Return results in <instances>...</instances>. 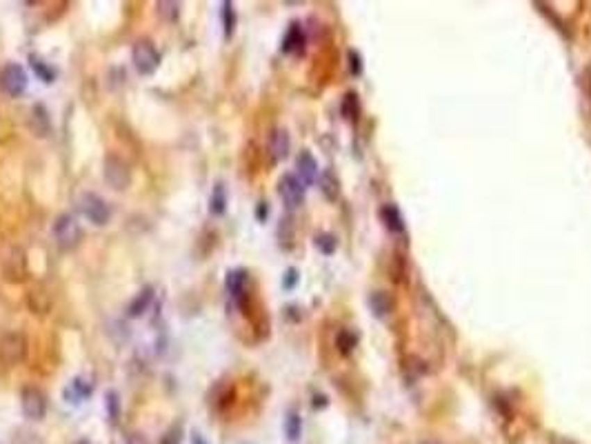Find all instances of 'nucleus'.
<instances>
[{"label":"nucleus","instance_id":"obj_26","mask_svg":"<svg viewBox=\"0 0 591 444\" xmlns=\"http://www.w3.org/2000/svg\"><path fill=\"white\" fill-rule=\"evenodd\" d=\"M340 111H343V116L354 120L358 116V100H356V94H347L343 98V107H340Z\"/></svg>","mask_w":591,"mask_h":444},{"label":"nucleus","instance_id":"obj_24","mask_svg":"<svg viewBox=\"0 0 591 444\" xmlns=\"http://www.w3.org/2000/svg\"><path fill=\"white\" fill-rule=\"evenodd\" d=\"M285 434L289 440H298L300 434H302V422H300V416L298 413H289L287 420H285Z\"/></svg>","mask_w":591,"mask_h":444},{"label":"nucleus","instance_id":"obj_4","mask_svg":"<svg viewBox=\"0 0 591 444\" xmlns=\"http://www.w3.org/2000/svg\"><path fill=\"white\" fill-rule=\"evenodd\" d=\"M78 209H81V213L85 215V218L89 222H94L96 227H105L111 220L109 204L94 191L81 193V198H78Z\"/></svg>","mask_w":591,"mask_h":444},{"label":"nucleus","instance_id":"obj_30","mask_svg":"<svg viewBox=\"0 0 591 444\" xmlns=\"http://www.w3.org/2000/svg\"><path fill=\"white\" fill-rule=\"evenodd\" d=\"M296 282H298V271H296V269H287L285 280H282V287H285V289H293Z\"/></svg>","mask_w":591,"mask_h":444},{"label":"nucleus","instance_id":"obj_29","mask_svg":"<svg viewBox=\"0 0 591 444\" xmlns=\"http://www.w3.org/2000/svg\"><path fill=\"white\" fill-rule=\"evenodd\" d=\"M72 389L76 391V397H87L89 393H92V384H87L85 380L76 378V380L72 382Z\"/></svg>","mask_w":591,"mask_h":444},{"label":"nucleus","instance_id":"obj_8","mask_svg":"<svg viewBox=\"0 0 591 444\" xmlns=\"http://www.w3.org/2000/svg\"><path fill=\"white\" fill-rule=\"evenodd\" d=\"M29 276V267H27V256L20 247H11L9 252L3 258V278L7 282H25Z\"/></svg>","mask_w":591,"mask_h":444},{"label":"nucleus","instance_id":"obj_10","mask_svg":"<svg viewBox=\"0 0 591 444\" xmlns=\"http://www.w3.org/2000/svg\"><path fill=\"white\" fill-rule=\"evenodd\" d=\"M29 129L38 135V138H47L51 133V118H49V111L44 105L36 102L29 111Z\"/></svg>","mask_w":591,"mask_h":444},{"label":"nucleus","instance_id":"obj_6","mask_svg":"<svg viewBox=\"0 0 591 444\" xmlns=\"http://www.w3.org/2000/svg\"><path fill=\"white\" fill-rule=\"evenodd\" d=\"M27 72L22 69V65L18 63H9L3 67V72H0V87H3V91L7 96L11 98H18L27 91Z\"/></svg>","mask_w":591,"mask_h":444},{"label":"nucleus","instance_id":"obj_20","mask_svg":"<svg viewBox=\"0 0 591 444\" xmlns=\"http://www.w3.org/2000/svg\"><path fill=\"white\" fill-rule=\"evenodd\" d=\"M29 306H31V311H36V313H47L49 306H51L49 293H44L40 289H31L29 291Z\"/></svg>","mask_w":591,"mask_h":444},{"label":"nucleus","instance_id":"obj_1","mask_svg":"<svg viewBox=\"0 0 591 444\" xmlns=\"http://www.w3.org/2000/svg\"><path fill=\"white\" fill-rule=\"evenodd\" d=\"M54 238H56V245H58L63 252H74L83 240V229L74 215L63 213L54 222Z\"/></svg>","mask_w":591,"mask_h":444},{"label":"nucleus","instance_id":"obj_34","mask_svg":"<svg viewBox=\"0 0 591 444\" xmlns=\"http://www.w3.org/2000/svg\"><path fill=\"white\" fill-rule=\"evenodd\" d=\"M191 444H207L202 440V436L200 434H194V438H191Z\"/></svg>","mask_w":591,"mask_h":444},{"label":"nucleus","instance_id":"obj_14","mask_svg":"<svg viewBox=\"0 0 591 444\" xmlns=\"http://www.w3.org/2000/svg\"><path fill=\"white\" fill-rule=\"evenodd\" d=\"M305 42H307V38H305V31L300 27V22H291L287 33H285V38H282V51L285 54H302Z\"/></svg>","mask_w":591,"mask_h":444},{"label":"nucleus","instance_id":"obj_28","mask_svg":"<svg viewBox=\"0 0 591 444\" xmlns=\"http://www.w3.org/2000/svg\"><path fill=\"white\" fill-rule=\"evenodd\" d=\"M180 440H183V429H180V425H174L161 438V444H180Z\"/></svg>","mask_w":591,"mask_h":444},{"label":"nucleus","instance_id":"obj_7","mask_svg":"<svg viewBox=\"0 0 591 444\" xmlns=\"http://www.w3.org/2000/svg\"><path fill=\"white\" fill-rule=\"evenodd\" d=\"M20 409H22V416L27 420L38 422V420H42L44 413H47V395H44L38 386H25L20 393Z\"/></svg>","mask_w":591,"mask_h":444},{"label":"nucleus","instance_id":"obj_31","mask_svg":"<svg viewBox=\"0 0 591 444\" xmlns=\"http://www.w3.org/2000/svg\"><path fill=\"white\" fill-rule=\"evenodd\" d=\"M349 63H351V74L358 76L362 72V60H360V56L356 51H349Z\"/></svg>","mask_w":591,"mask_h":444},{"label":"nucleus","instance_id":"obj_17","mask_svg":"<svg viewBox=\"0 0 591 444\" xmlns=\"http://www.w3.org/2000/svg\"><path fill=\"white\" fill-rule=\"evenodd\" d=\"M369 306H371L373 315L387 318V315L391 313V309H394V302H391V298H389V295L384 293V291H376V293H371Z\"/></svg>","mask_w":591,"mask_h":444},{"label":"nucleus","instance_id":"obj_15","mask_svg":"<svg viewBox=\"0 0 591 444\" xmlns=\"http://www.w3.org/2000/svg\"><path fill=\"white\" fill-rule=\"evenodd\" d=\"M318 185H321L323 196H325L329 202H336V200H338V196H340V180H338V176L332 172V169H325V172L318 176Z\"/></svg>","mask_w":591,"mask_h":444},{"label":"nucleus","instance_id":"obj_27","mask_svg":"<svg viewBox=\"0 0 591 444\" xmlns=\"http://www.w3.org/2000/svg\"><path fill=\"white\" fill-rule=\"evenodd\" d=\"M356 347V336L351 334V331H340V336H338V349H340V354H351V349Z\"/></svg>","mask_w":591,"mask_h":444},{"label":"nucleus","instance_id":"obj_16","mask_svg":"<svg viewBox=\"0 0 591 444\" xmlns=\"http://www.w3.org/2000/svg\"><path fill=\"white\" fill-rule=\"evenodd\" d=\"M380 218H382L384 227H387L391 233H396V236H403V233H405L403 215H400V211L394 207V204H384V207L380 209Z\"/></svg>","mask_w":591,"mask_h":444},{"label":"nucleus","instance_id":"obj_33","mask_svg":"<svg viewBox=\"0 0 591 444\" xmlns=\"http://www.w3.org/2000/svg\"><path fill=\"white\" fill-rule=\"evenodd\" d=\"M267 211H269V209H267V202H260V204H258V211H256L258 220H265V218H267Z\"/></svg>","mask_w":591,"mask_h":444},{"label":"nucleus","instance_id":"obj_12","mask_svg":"<svg viewBox=\"0 0 591 444\" xmlns=\"http://www.w3.org/2000/svg\"><path fill=\"white\" fill-rule=\"evenodd\" d=\"M296 169H298V180L305 187L318 180V163L309 151H300V156L296 158Z\"/></svg>","mask_w":591,"mask_h":444},{"label":"nucleus","instance_id":"obj_9","mask_svg":"<svg viewBox=\"0 0 591 444\" xmlns=\"http://www.w3.org/2000/svg\"><path fill=\"white\" fill-rule=\"evenodd\" d=\"M278 193L289 209H296V207H300L305 200V185L298 180V176L285 174L278 180Z\"/></svg>","mask_w":591,"mask_h":444},{"label":"nucleus","instance_id":"obj_2","mask_svg":"<svg viewBox=\"0 0 591 444\" xmlns=\"http://www.w3.org/2000/svg\"><path fill=\"white\" fill-rule=\"evenodd\" d=\"M102 178L113 191H124L131 185V169L116 154H107L102 161Z\"/></svg>","mask_w":591,"mask_h":444},{"label":"nucleus","instance_id":"obj_23","mask_svg":"<svg viewBox=\"0 0 591 444\" xmlns=\"http://www.w3.org/2000/svg\"><path fill=\"white\" fill-rule=\"evenodd\" d=\"M178 9H180V5H178V3H169V0H161V3H156L158 16H163V18L169 20V22L178 20V14H180Z\"/></svg>","mask_w":591,"mask_h":444},{"label":"nucleus","instance_id":"obj_5","mask_svg":"<svg viewBox=\"0 0 591 444\" xmlns=\"http://www.w3.org/2000/svg\"><path fill=\"white\" fill-rule=\"evenodd\" d=\"M131 60H133L136 69H138V74L152 76L158 69V65H161V54H158L152 40L140 38V40H136L133 49H131Z\"/></svg>","mask_w":591,"mask_h":444},{"label":"nucleus","instance_id":"obj_19","mask_svg":"<svg viewBox=\"0 0 591 444\" xmlns=\"http://www.w3.org/2000/svg\"><path fill=\"white\" fill-rule=\"evenodd\" d=\"M227 209V191H225V185L222 182H218V185L213 187L211 191V198H209V211L213 215H222Z\"/></svg>","mask_w":591,"mask_h":444},{"label":"nucleus","instance_id":"obj_3","mask_svg":"<svg viewBox=\"0 0 591 444\" xmlns=\"http://www.w3.org/2000/svg\"><path fill=\"white\" fill-rule=\"evenodd\" d=\"M27 338L20 331H5L0 334V362L7 364V367H14V364H20L27 358Z\"/></svg>","mask_w":591,"mask_h":444},{"label":"nucleus","instance_id":"obj_32","mask_svg":"<svg viewBox=\"0 0 591 444\" xmlns=\"http://www.w3.org/2000/svg\"><path fill=\"white\" fill-rule=\"evenodd\" d=\"M109 411H111V418L116 420V416H118V395L116 393H109Z\"/></svg>","mask_w":591,"mask_h":444},{"label":"nucleus","instance_id":"obj_22","mask_svg":"<svg viewBox=\"0 0 591 444\" xmlns=\"http://www.w3.org/2000/svg\"><path fill=\"white\" fill-rule=\"evenodd\" d=\"M29 65H31V69H33V74H36L38 78L42 83H54V78H56V74H54V69L51 67L44 63V60H40L38 56H29Z\"/></svg>","mask_w":591,"mask_h":444},{"label":"nucleus","instance_id":"obj_21","mask_svg":"<svg viewBox=\"0 0 591 444\" xmlns=\"http://www.w3.org/2000/svg\"><path fill=\"white\" fill-rule=\"evenodd\" d=\"M236 9L232 0H225L222 3V29H225V38H232L236 31Z\"/></svg>","mask_w":591,"mask_h":444},{"label":"nucleus","instance_id":"obj_13","mask_svg":"<svg viewBox=\"0 0 591 444\" xmlns=\"http://www.w3.org/2000/svg\"><path fill=\"white\" fill-rule=\"evenodd\" d=\"M289 147H291L289 133H287L285 129H276L274 133H271V138H269V154H271V161H274V163L285 161V158L289 156Z\"/></svg>","mask_w":591,"mask_h":444},{"label":"nucleus","instance_id":"obj_18","mask_svg":"<svg viewBox=\"0 0 591 444\" xmlns=\"http://www.w3.org/2000/svg\"><path fill=\"white\" fill-rule=\"evenodd\" d=\"M152 300H154V287H145L143 291H138V295H136L129 304V315L131 318L143 315L147 311V306L152 304Z\"/></svg>","mask_w":591,"mask_h":444},{"label":"nucleus","instance_id":"obj_35","mask_svg":"<svg viewBox=\"0 0 591 444\" xmlns=\"http://www.w3.org/2000/svg\"><path fill=\"white\" fill-rule=\"evenodd\" d=\"M78 444H92V442H78Z\"/></svg>","mask_w":591,"mask_h":444},{"label":"nucleus","instance_id":"obj_11","mask_svg":"<svg viewBox=\"0 0 591 444\" xmlns=\"http://www.w3.org/2000/svg\"><path fill=\"white\" fill-rule=\"evenodd\" d=\"M247 280H249V273L245 269H236L227 273V291H229L232 298L245 306V295H247Z\"/></svg>","mask_w":591,"mask_h":444},{"label":"nucleus","instance_id":"obj_25","mask_svg":"<svg viewBox=\"0 0 591 444\" xmlns=\"http://www.w3.org/2000/svg\"><path fill=\"white\" fill-rule=\"evenodd\" d=\"M316 247L321 249L325 256H332L336 252V238L332 233H321L316 236Z\"/></svg>","mask_w":591,"mask_h":444}]
</instances>
